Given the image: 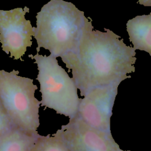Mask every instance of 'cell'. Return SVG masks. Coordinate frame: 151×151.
<instances>
[{
	"mask_svg": "<svg viewBox=\"0 0 151 151\" xmlns=\"http://www.w3.org/2000/svg\"><path fill=\"white\" fill-rule=\"evenodd\" d=\"M104 30H93L91 19H87L77 48L61 57L81 96L97 87L121 83L135 71V48L109 29Z\"/></svg>",
	"mask_w": 151,
	"mask_h": 151,
	"instance_id": "1",
	"label": "cell"
},
{
	"mask_svg": "<svg viewBox=\"0 0 151 151\" xmlns=\"http://www.w3.org/2000/svg\"><path fill=\"white\" fill-rule=\"evenodd\" d=\"M36 19L33 37L38 45L37 52L42 47L56 58L77 48L88 19L83 11L63 0L49 1L37 14Z\"/></svg>",
	"mask_w": 151,
	"mask_h": 151,
	"instance_id": "2",
	"label": "cell"
},
{
	"mask_svg": "<svg viewBox=\"0 0 151 151\" xmlns=\"http://www.w3.org/2000/svg\"><path fill=\"white\" fill-rule=\"evenodd\" d=\"M29 57L34 59V63L37 65L38 73L36 79L40 86L41 105L69 119L75 117L81 99L73 79L51 54L47 56L37 52L34 55H29Z\"/></svg>",
	"mask_w": 151,
	"mask_h": 151,
	"instance_id": "3",
	"label": "cell"
},
{
	"mask_svg": "<svg viewBox=\"0 0 151 151\" xmlns=\"http://www.w3.org/2000/svg\"><path fill=\"white\" fill-rule=\"evenodd\" d=\"M18 73L0 70V101L15 127L37 136L41 104L35 97L38 87L32 79Z\"/></svg>",
	"mask_w": 151,
	"mask_h": 151,
	"instance_id": "4",
	"label": "cell"
},
{
	"mask_svg": "<svg viewBox=\"0 0 151 151\" xmlns=\"http://www.w3.org/2000/svg\"><path fill=\"white\" fill-rule=\"evenodd\" d=\"M27 6L11 10L0 9V42L2 50L14 60H21L27 47L32 45L34 27L25 18Z\"/></svg>",
	"mask_w": 151,
	"mask_h": 151,
	"instance_id": "5",
	"label": "cell"
},
{
	"mask_svg": "<svg viewBox=\"0 0 151 151\" xmlns=\"http://www.w3.org/2000/svg\"><path fill=\"white\" fill-rule=\"evenodd\" d=\"M120 82L97 87L80 99L77 115L87 124L111 133V117Z\"/></svg>",
	"mask_w": 151,
	"mask_h": 151,
	"instance_id": "6",
	"label": "cell"
},
{
	"mask_svg": "<svg viewBox=\"0 0 151 151\" xmlns=\"http://www.w3.org/2000/svg\"><path fill=\"white\" fill-rule=\"evenodd\" d=\"M58 130L70 151H117L120 149L111 133L93 127L77 114Z\"/></svg>",
	"mask_w": 151,
	"mask_h": 151,
	"instance_id": "7",
	"label": "cell"
},
{
	"mask_svg": "<svg viewBox=\"0 0 151 151\" xmlns=\"http://www.w3.org/2000/svg\"><path fill=\"white\" fill-rule=\"evenodd\" d=\"M126 28L135 50L145 51L151 56V14L129 19Z\"/></svg>",
	"mask_w": 151,
	"mask_h": 151,
	"instance_id": "8",
	"label": "cell"
},
{
	"mask_svg": "<svg viewBox=\"0 0 151 151\" xmlns=\"http://www.w3.org/2000/svg\"><path fill=\"white\" fill-rule=\"evenodd\" d=\"M37 136L13 127L0 137V151H31Z\"/></svg>",
	"mask_w": 151,
	"mask_h": 151,
	"instance_id": "9",
	"label": "cell"
},
{
	"mask_svg": "<svg viewBox=\"0 0 151 151\" xmlns=\"http://www.w3.org/2000/svg\"><path fill=\"white\" fill-rule=\"evenodd\" d=\"M31 151H70L59 130L52 136L38 134Z\"/></svg>",
	"mask_w": 151,
	"mask_h": 151,
	"instance_id": "10",
	"label": "cell"
},
{
	"mask_svg": "<svg viewBox=\"0 0 151 151\" xmlns=\"http://www.w3.org/2000/svg\"><path fill=\"white\" fill-rule=\"evenodd\" d=\"M15 127L0 101V137Z\"/></svg>",
	"mask_w": 151,
	"mask_h": 151,
	"instance_id": "11",
	"label": "cell"
},
{
	"mask_svg": "<svg viewBox=\"0 0 151 151\" xmlns=\"http://www.w3.org/2000/svg\"><path fill=\"white\" fill-rule=\"evenodd\" d=\"M137 3L145 6H151V0H138Z\"/></svg>",
	"mask_w": 151,
	"mask_h": 151,
	"instance_id": "12",
	"label": "cell"
},
{
	"mask_svg": "<svg viewBox=\"0 0 151 151\" xmlns=\"http://www.w3.org/2000/svg\"><path fill=\"white\" fill-rule=\"evenodd\" d=\"M117 151H130V150H122V149L120 148Z\"/></svg>",
	"mask_w": 151,
	"mask_h": 151,
	"instance_id": "13",
	"label": "cell"
}]
</instances>
